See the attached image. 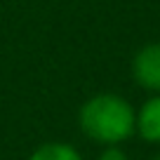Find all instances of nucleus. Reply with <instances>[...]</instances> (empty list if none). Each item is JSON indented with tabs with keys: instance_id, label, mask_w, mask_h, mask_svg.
Here are the masks:
<instances>
[{
	"instance_id": "obj_3",
	"label": "nucleus",
	"mask_w": 160,
	"mask_h": 160,
	"mask_svg": "<svg viewBox=\"0 0 160 160\" xmlns=\"http://www.w3.org/2000/svg\"><path fill=\"white\" fill-rule=\"evenodd\" d=\"M134 132L148 144H160V92L134 111Z\"/></svg>"
},
{
	"instance_id": "obj_2",
	"label": "nucleus",
	"mask_w": 160,
	"mask_h": 160,
	"mask_svg": "<svg viewBox=\"0 0 160 160\" xmlns=\"http://www.w3.org/2000/svg\"><path fill=\"white\" fill-rule=\"evenodd\" d=\"M132 78L141 90L158 94L160 92V40L146 42L132 59Z\"/></svg>"
},
{
	"instance_id": "obj_5",
	"label": "nucleus",
	"mask_w": 160,
	"mask_h": 160,
	"mask_svg": "<svg viewBox=\"0 0 160 160\" xmlns=\"http://www.w3.org/2000/svg\"><path fill=\"white\" fill-rule=\"evenodd\" d=\"M99 160H127V153L120 146H104L99 153Z\"/></svg>"
},
{
	"instance_id": "obj_1",
	"label": "nucleus",
	"mask_w": 160,
	"mask_h": 160,
	"mask_svg": "<svg viewBox=\"0 0 160 160\" xmlns=\"http://www.w3.org/2000/svg\"><path fill=\"white\" fill-rule=\"evenodd\" d=\"M80 132L101 146H120L134 134V106L120 94L99 92L78 111Z\"/></svg>"
},
{
	"instance_id": "obj_4",
	"label": "nucleus",
	"mask_w": 160,
	"mask_h": 160,
	"mask_svg": "<svg viewBox=\"0 0 160 160\" xmlns=\"http://www.w3.org/2000/svg\"><path fill=\"white\" fill-rule=\"evenodd\" d=\"M28 160H82V155L75 146L66 141H47V144H40L28 155Z\"/></svg>"
},
{
	"instance_id": "obj_6",
	"label": "nucleus",
	"mask_w": 160,
	"mask_h": 160,
	"mask_svg": "<svg viewBox=\"0 0 160 160\" xmlns=\"http://www.w3.org/2000/svg\"><path fill=\"white\" fill-rule=\"evenodd\" d=\"M155 160H160V155H158V158H155Z\"/></svg>"
}]
</instances>
